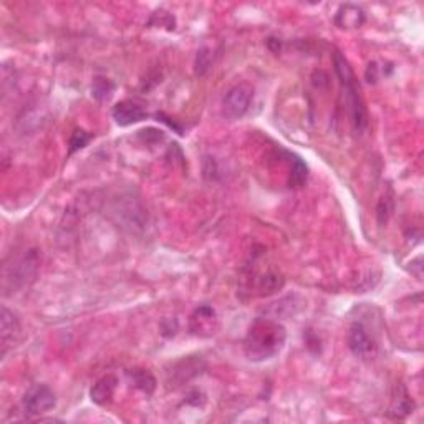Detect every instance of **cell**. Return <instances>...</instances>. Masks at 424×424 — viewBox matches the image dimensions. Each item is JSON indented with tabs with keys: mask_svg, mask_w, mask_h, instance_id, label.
<instances>
[{
	"mask_svg": "<svg viewBox=\"0 0 424 424\" xmlns=\"http://www.w3.org/2000/svg\"><path fill=\"white\" fill-rule=\"evenodd\" d=\"M391 211H393V206H391V201L388 197H383V199L380 201L378 207H376V218H378V223L383 225L386 224V220H388Z\"/></svg>",
	"mask_w": 424,
	"mask_h": 424,
	"instance_id": "17",
	"label": "cell"
},
{
	"mask_svg": "<svg viewBox=\"0 0 424 424\" xmlns=\"http://www.w3.org/2000/svg\"><path fill=\"white\" fill-rule=\"evenodd\" d=\"M56 404V394L55 391L46 385H35L27 391L23 397V409L28 414H39L49 413L50 409H54Z\"/></svg>",
	"mask_w": 424,
	"mask_h": 424,
	"instance_id": "5",
	"label": "cell"
},
{
	"mask_svg": "<svg viewBox=\"0 0 424 424\" xmlns=\"http://www.w3.org/2000/svg\"><path fill=\"white\" fill-rule=\"evenodd\" d=\"M333 65H335V73L338 80H340L343 95H345L348 110H350L353 128H355L358 133H361V131H365L366 126H368V113H366L365 101H363L355 73H353L350 63H348V60L340 51L333 54Z\"/></svg>",
	"mask_w": 424,
	"mask_h": 424,
	"instance_id": "2",
	"label": "cell"
},
{
	"mask_svg": "<svg viewBox=\"0 0 424 424\" xmlns=\"http://www.w3.org/2000/svg\"><path fill=\"white\" fill-rule=\"evenodd\" d=\"M130 376L131 380H133V385L136 388L143 391L144 394H151L154 389H156V378H154L148 370L135 368L130 371Z\"/></svg>",
	"mask_w": 424,
	"mask_h": 424,
	"instance_id": "13",
	"label": "cell"
},
{
	"mask_svg": "<svg viewBox=\"0 0 424 424\" xmlns=\"http://www.w3.org/2000/svg\"><path fill=\"white\" fill-rule=\"evenodd\" d=\"M115 93V83L110 78L96 77L93 80L92 85V95L96 98L98 101H108Z\"/></svg>",
	"mask_w": 424,
	"mask_h": 424,
	"instance_id": "14",
	"label": "cell"
},
{
	"mask_svg": "<svg viewBox=\"0 0 424 424\" xmlns=\"http://www.w3.org/2000/svg\"><path fill=\"white\" fill-rule=\"evenodd\" d=\"M366 20L365 11L355 4H345L338 8L335 23L340 28H360Z\"/></svg>",
	"mask_w": 424,
	"mask_h": 424,
	"instance_id": "10",
	"label": "cell"
},
{
	"mask_svg": "<svg viewBox=\"0 0 424 424\" xmlns=\"http://www.w3.org/2000/svg\"><path fill=\"white\" fill-rule=\"evenodd\" d=\"M348 348L353 355L363 361L373 360L378 351L373 333H370V330L361 322L351 325L350 333H348Z\"/></svg>",
	"mask_w": 424,
	"mask_h": 424,
	"instance_id": "4",
	"label": "cell"
},
{
	"mask_svg": "<svg viewBox=\"0 0 424 424\" xmlns=\"http://www.w3.org/2000/svg\"><path fill=\"white\" fill-rule=\"evenodd\" d=\"M212 65H214V51H212V49L204 46V49L197 51L196 62H194L196 75H199V77L206 75L212 68Z\"/></svg>",
	"mask_w": 424,
	"mask_h": 424,
	"instance_id": "15",
	"label": "cell"
},
{
	"mask_svg": "<svg viewBox=\"0 0 424 424\" xmlns=\"http://www.w3.org/2000/svg\"><path fill=\"white\" fill-rule=\"evenodd\" d=\"M287 330L272 318H256L244 338V353L251 361H268L284 350Z\"/></svg>",
	"mask_w": 424,
	"mask_h": 424,
	"instance_id": "1",
	"label": "cell"
},
{
	"mask_svg": "<svg viewBox=\"0 0 424 424\" xmlns=\"http://www.w3.org/2000/svg\"><path fill=\"white\" fill-rule=\"evenodd\" d=\"M414 409V401L409 397V393L406 391L404 386H398L397 393L393 397V403H391L389 408V414L393 418H406L409 413H413Z\"/></svg>",
	"mask_w": 424,
	"mask_h": 424,
	"instance_id": "11",
	"label": "cell"
},
{
	"mask_svg": "<svg viewBox=\"0 0 424 424\" xmlns=\"http://www.w3.org/2000/svg\"><path fill=\"white\" fill-rule=\"evenodd\" d=\"M254 100V88L249 83H239L232 87L223 101V113L229 121L242 120L247 115Z\"/></svg>",
	"mask_w": 424,
	"mask_h": 424,
	"instance_id": "3",
	"label": "cell"
},
{
	"mask_svg": "<svg viewBox=\"0 0 424 424\" xmlns=\"http://www.w3.org/2000/svg\"><path fill=\"white\" fill-rule=\"evenodd\" d=\"M290 177H289V186L294 187V189H300L301 186L307 182L308 177V168L307 164L304 163V159L292 154L290 156Z\"/></svg>",
	"mask_w": 424,
	"mask_h": 424,
	"instance_id": "12",
	"label": "cell"
},
{
	"mask_svg": "<svg viewBox=\"0 0 424 424\" xmlns=\"http://www.w3.org/2000/svg\"><path fill=\"white\" fill-rule=\"evenodd\" d=\"M111 116L118 126H131L146 120L148 111H146L144 106L138 101L123 100L113 106Z\"/></svg>",
	"mask_w": 424,
	"mask_h": 424,
	"instance_id": "7",
	"label": "cell"
},
{
	"mask_svg": "<svg viewBox=\"0 0 424 424\" xmlns=\"http://www.w3.org/2000/svg\"><path fill=\"white\" fill-rule=\"evenodd\" d=\"M219 318L216 310L209 305H199L189 318V330L192 335L211 337L218 332Z\"/></svg>",
	"mask_w": 424,
	"mask_h": 424,
	"instance_id": "6",
	"label": "cell"
},
{
	"mask_svg": "<svg viewBox=\"0 0 424 424\" xmlns=\"http://www.w3.org/2000/svg\"><path fill=\"white\" fill-rule=\"evenodd\" d=\"M20 337V323L15 313L11 312L7 307H2V313H0V342H2V356H6L8 347H12L13 343Z\"/></svg>",
	"mask_w": 424,
	"mask_h": 424,
	"instance_id": "8",
	"label": "cell"
},
{
	"mask_svg": "<svg viewBox=\"0 0 424 424\" xmlns=\"http://www.w3.org/2000/svg\"><path fill=\"white\" fill-rule=\"evenodd\" d=\"M366 80H368V82H373V83L378 80V65L370 63L368 70H366Z\"/></svg>",
	"mask_w": 424,
	"mask_h": 424,
	"instance_id": "18",
	"label": "cell"
},
{
	"mask_svg": "<svg viewBox=\"0 0 424 424\" xmlns=\"http://www.w3.org/2000/svg\"><path fill=\"white\" fill-rule=\"evenodd\" d=\"M118 386V380L113 375L101 376L95 385L89 389V398L98 406H105L106 403L111 401L113 394H115Z\"/></svg>",
	"mask_w": 424,
	"mask_h": 424,
	"instance_id": "9",
	"label": "cell"
},
{
	"mask_svg": "<svg viewBox=\"0 0 424 424\" xmlns=\"http://www.w3.org/2000/svg\"><path fill=\"white\" fill-rule=\"evenodd\" d=\"M89 139H92V136H89L87 131L75 130L72 138H70V143H68V154H73V153H77V151L83 149L85 146L89 143Z\"/></svg>",
	"mask_w": 424,
	"mask_h": 424,
	"instance_id": "16",
	"label": "cell"
}]
</instances>
